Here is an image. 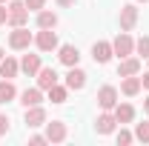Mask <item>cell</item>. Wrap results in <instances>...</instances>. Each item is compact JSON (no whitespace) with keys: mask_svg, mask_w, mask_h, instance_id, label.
<instances>
[{"mask_svg":"<svg viewBox=\"0 0 149 146\" xmlns=\"http://www.w3.org/2000/svg\"><path fill=\"white\" fill-rule=\"evenodd\" d=\"M9 123H12V120H9V115H6V112H0V138H6V135H9Z\"/></svg>","mask_w":149,"mask_h":146,"instance_id":"4316f807","label":"cell"},{"mask_svg":"<svg viewBox=\"0 0 149 146\" xmlns=\"http://www.w3.org/2000/svg\"><path fill=\"white\" fill-rule=\"evenodd\" d=\"M135 26H138V6L135 3L120 6V32H132Z\"/></svg>","mask_w":149,"mask_h":146,"instance_id":"ba28073f","label":"cell"},{"mask_svg":"<svg viewBox=\"0 0 149 146\" xmlns=\"http://www.w3.org/2000/svg\"><path fill=\"white\" fill-rule=\"evenodd\" d=\"M57 60L69 69V66H77L80 63V52H77V46L72 43H63V46H57Z\"/></svg>","mask_w":149,"mask_h":146,"instance_id":"52a82bcc","label":"cell"},{"mask_svg":"<svg viewBox=\"0 0 149 146\" xmlns=\"http://www.w3.org/2000/svg\"><path fill=\"white\" fill-rule=\"evenodd\" d=\"M141 83H143V89H149V69L143 72V77H141Z\"/></svg>","mask_w":149,"mask_h":146,"instance_id":"4dcf8cb0","label":"cell"},{"mask_svg":"<svg viewBox=\"0 0 149 146\" xmlns=\"http://www.w3.org/2000/svg\"><path fill=\"white\" fill-rule=\"evenodd\" d=\"M115 140H118V146H129L132 140H135V132H129V129H120V132L115 135Z\"/></svg>","mask_w":149,"mask_h":146,"instance_id":"d4e9b609","label":"cell"},{"mask_svg":"<svg viewBox=\"0 0 149 146\" xmlns=\"http://www.w3.org/2000/svg\"><path fill=\"white\" fill-rule=\"evenodd\" d=\"M3 57H6V52H3V46H0V60H3Z\"/></svg>","mask_w":149,"mask_h":146,"instance_id":"d6a6232c","label":"cell"},{"mask_svg":"<svg viewBox=\"0 0 149 146\" xmlns=\"http://www.w3.org/2000/svg\"><path fill=\"white\" fill-rule=\"evenodd\" d=\"M57 6H60V9H69V6H74V3H77V0H55Z\"/></svg>","mask_w":149,"mask_h":146,"instance_id":"f546056e","label":"cell"},{"mask_svg":"<svg viewBox=\"0 0 149 146\" xmlns=\"http://www.w3.org/2000/svg\"><path fill=\"white\" fill-rule=\"evenodd\" d=\"M17 97V89H15V80H0V103H12Z\"/></svg>","mask_w":149,"mask_h":146,"instance_id":"7402d4cb","label":"cell"},{"mask_svg":"<svg viewBox=\"0 0 149 146\" xmlns=\"http://www.w3.org/2000/svg\"><path fill=\"white\" fill-rule=\"evenodd\" d=\"M40 55H23L20 57V72L23 74H29V77H35L37 72H40Z\"/></svg>","mask_w":149,"mask_h":146,"instance_id":"ac0fdd59","label":"cell"},{"mask_svg":"<svg viewBox=\"0 0 149 146\" xmlns=\"http://www.w3.org/2000/svg\"><path fill=\"white\" fill-rule=\"evenodd\" d=\"M135 55L138 57H149V35H143V37L135 40Z\"/></svg>","mask_w":149,"mask_h":146,"instance_id":"cb8c5ba5","label":"cell"},{"mask_svg":"<svg viewBox=\"0 0 149 146\" xmlns=\"http://www.w3.org/2000/svg\"><path fill=\"white\" fill-rule=\"evenodd\" d=\"M143 112H146V115H149V95H146V97H143Z\"/></svg>","mask_w":149,"mask_h":146,"instance_id":"1f68e13d","label":"cell"},{"mask_svg":"<svg viewBox=\"0 0 149 146\" xmlns=\"http://www.w3.org/2000/svg\"><path fill=\"white\" fill-rule=\"evenodd\" d=\"M66 86H69V92H80L86 86V72H83L80 66H69V72H66Z\"/></svg>","mask_w":149,"mask_h":146,"instance_id":"4fadbf2b","label":"cell"},{"mask_svg":"<svg viewBox=\"0 0 149 146\" xmlns=\"http://www.w3.org/2000/svg\"><path fill=\"white\" fill-rule=\"evenodd\" d=\"M112 57H115V52H112V43H109V40H97V43L92 46V60H95V63L106 66Z\"/></svg>","mask_w":149,"mask_h":146,"instance_id":"30bf717a","label":"cell"},{"mask_svg":"<svg viewBox=\"0 0 149 146\" xmlns=\"http://www.w3.org/2000/svg\"><path fill=\"white\" fill-rule=\"evenodd\" d=\"M0 3H9V0H0Z\"/></svg>","mask_w":149,"mask_h":146,"instance_id":"e575fe53","label":"cell"},{"mask_svg":"<svg viewBox=\"0 0 149 146\" xmlns=\"http://www.w3.org/2000/svg\"><path fill=\"white\" fill-rule=\"evenodd\" d=\"M138 3H149V0H138Z\"/></svg>","mask_w":149,"mask_h":146,"instance_id":"836d02e7","label":"cell"},{"mask_svg":"<svg viewBox=\"0 0 149 146\" xmlns=\"http://www.w3.org/2000/svg\"><path fill=\"white\" fill-rule=\"evenodd\" d=\"M112 52H115V57H118V60H123V57L135 55V40H132L129 32H120V35L112 40Z\"/></svg>","mask_w":149,"mask_h":146,"instance_id":"277c9868","label":"cell"},{"mask_svg":"<svg viewBox=\"0 0 149 146\" xmlns=\"http://www.w3.org/2000/svg\"><path fill=\"white\" fill-rule=\"evenodd\" d=\"M35 77H37V86H40L43 92H49L55 83H60V74H57L52 66H40V72H37Z\"/></svg>","mask_w":149,"mask_h":146,"instance_id":"8fae6325","label":"cell"},{"mask_svg":"<svg viewBox=\"0 0 149 146\" xmlns=\"http://www.w3.org/2000/svg\"><path fill=\"white\" fill-rule=\"evenodd\" d=\"M20 74V60H15V57H3L0 60V77H6V80H15Z\"/></svg>","mask_w":149,"mask_h":146,"instance_id":"e0dca14e","label":"cell"},{"mask_svg":"<svg viewBox=\"0 0 149 146\" xmlns=\"http://www.w3.org/2000/svg\"><path fill=\"white\" fill-rule=\"evenodd\" d=\"M9 6V26L12 29H17V26H26V20H29V9H26V3L23 0H9L6 3Z\"/></svg>","mask_w":149,"mask_h":146,"instance_id":"3957f363","label":"cell"},{"mask_svg":"<svg viewBox=\"0 0 149 146\" xmlns=\"http://www.w3.org/2000/svg\"><path fill=\"white\" fill-rule=\"evenodd\" d=\"M46 138L49 143H63L69 138V126L63 120H46Z\"/></svg>","mask_w":149,"mask_h":146,"instance_id":"8992f818","label":"cell"},{"mask_svg":"<svg viewBox=\"0 0 149 146\" xmlns=\"http://www.w3.org/2000/svg\"><path fill=\"white\" fill-rule=\"evenodd\" d=\"M23 3H26V9H29V12H40V9H46V0H23Z\"/></svg>","mask_w":149,"mask_h":146,"instance_id":"484cf974","label":"cell"},{"mask_svg":"<svg viewBox=\"0 0 149 146\" xmlns=\"http://www.w3.org/2000/svg\"><path fill=\"white\" fill-rule=\"evenodd\" d=\"M35 23H37V29H57V15L49 12V9H40L37 17H35Z\"/></svg>","mask_w":149,"mask_h":146,"instance_id":"ffe728a7","label":"cell"},{"mask_svg":"<svg viewBox=\"0 0 149 146\" xmlns=\"http://www.w3.org/2000/svg\"><path fill=\"white\" fill-rule=\"evenodd\" d=\"M146 60H149V57H146Z\"/></svg>","mask_w":149,"mask_h":146,"instance_id":"d590c367","label":"cell"},{"mask_svg":"<svg viewBox=\"0 0 149 146\" xmlns=\"http://www.w3.org/2000/svg\"><path fill=\"white\" fill-rule=\"evenodd\" d=\"M32 43H35V35H32L26 26H17V29L9 32V46H12L15 52H26Z\"/></svg>","mask_w":149,"mask_h":146,"instance_id":"6da1fadb","label":"cell"},{"mask_svg":"<svg viewBox=\"0 0 149 146\" xmlns=\"http://www.w3.org/2000/svg\"><path fill=\"white\" fill-rule=\"evenodd\" d=\"M135 140L149 143V120H143V123H135Z\"/></svg>","mask_w":149,"mask_h":146,"instance_id":"603a6c76","label":"cell"},{"mask_svg":"<svg viewBox=\"0 0 149 146\" xmlns=\"http://www.w3.org/2000/svg\"><path fill=\"white\" fill-rule=\"evenodd\" d=\"M141 89H143L141 74H126V77H120V95L135 97V95H141Z\"/></svg>","mask_w":149,"mask_h":146,"instance_id":"5bb4252c","label":"cell"},{"mask_svg":"<svg viewBox=\"0 0 149 146\" xmlns=\"http://www.w3.org/2000/svg\"><path fill=\"white\" fill-rule=\"evenodd\" d=\"M115 129H118V117H115V112H100L97 120H95V132H97V135H112Z\"/></svg>","mask_w":149,"mask_h":146,"instance_id":"9c48e42d","label":"cell"},{"mask_svg":"<svg viewBox=\"0 0 149 146\" xmlns=\"http://www.w3.org/2000/svg\"><path fill=\"white\" fill-rule=\"evenodd\" d=\"M46 95H49V100H52V103H57V106H60V103H66V100H69V86H66V83H63V86H60V83H55Z\"/></svg>","mask_w":149,"mask_h":146,"instance_id":"44dd1931","label":"cell"},{"mask_svg":"<svg viewBox=\"0 0 149 146\" xmlns=\"http://www.w3.org/2000/svg\"><path fill=\"white\" fill-rule=\"evenodd\" d=\"M126 74H141V57L129 55L118 63V77H126Z\"/></svg>","mask_w":149,"mask_h":146,"instance_id":"2e32d148","label":"cell"},{"mask_svg":"<svg viewBox=\"0 0 149 146\" xmlns=\"http://www.w3.org/2000/svg\"><path fill=\"white\" fill-rule=\"evenodd\" d=\"M17 97H20V103H23V109L40 106V103H43V89H40V86H32V89H23Z\"/></svg>","mask_w":149,"mask_h":146,"instance_id":"9a60e30c","label":"cell"},{"mask_svg":"<svg viewBox=\"0 0 149 146\" xmlns=\"http://www.w3.org/2000/svg\"><path fill=\"white\" fill-rule=\"evenodd\" d=\"M29 143H32V146H43V143H49V138H46V135H32Z\"/></svg>","mask_w":149,"mask_h":146,"instance_id":"83f0119b","label":"cell"},{"mask_svg":"<svg viewBox=\"0 0 149 146\" xmlns=\"http://www.w3.org/2000/svg\"><path fill=\"white\" fill-rule=\"evenodd\" d=\"M35 46L40 49V52H57V46H60L57 32H55V29H37V35H35Z\"/></svg>","mask_w":149,"mask_h":146,"instance_id":"5b68a950","label":"cell"},{"mask_svg":"<svg viewBox=\"0 0 149 146\" xmlns=\"http://www.w3.org/2000/svg\"><path fill=\"white\" fill-rule=\"evenodd\" d=\"M23 120H26V126L29 129H37V126H46V109L43 106H29L26 109V115H23Z\"/></svg>","mask_w":149,"mask_h":146,"instance_id":"7c38bea8","label":"cell"},{"mask_svg":"<svg viewBox=\"0 0 149 146\" xmlns=\"http://www.w3.org/2000/svg\"><path fill=\"white\" fill-rule=\"evenodd\" d=\"M112 112H115V117H118V123H120V126L135 120V106H132V103H120V100H118V106H115Z\"/></svg>","mask_w":149,"mask_h":146,"instance_id":"d6986e66","label":"cell"},{"mask_svg":"<svg viewBox=\"0 0 149 146\" xmlns=\"http://www.w3.org/2000/svg\"><path fill=\"white\" fill-rule=\"evenodd\" d=\"M6 20H9V6H6V3H0V26H3Z\"/></svg>","mask_w":149,"mask_h":146,"instance_id":"f1b7e54d","label":"cell"},{"mask_svg":"<svg viewBox=\"0 0 149 146\" xmlns=\"http://www.w3.org/2000/svg\"><path fill=\"white\" fill-rule=\"evenodd\" d=\"M95 100H97V106H100V112H112L115 106H118V100H120V92L115 89V86H100L97 89V95H95Z\"/></svg>","mask_w":149,"mask_h":146,"instance_id":"7a4b0ae2","label":"cell"}]
</instances>
